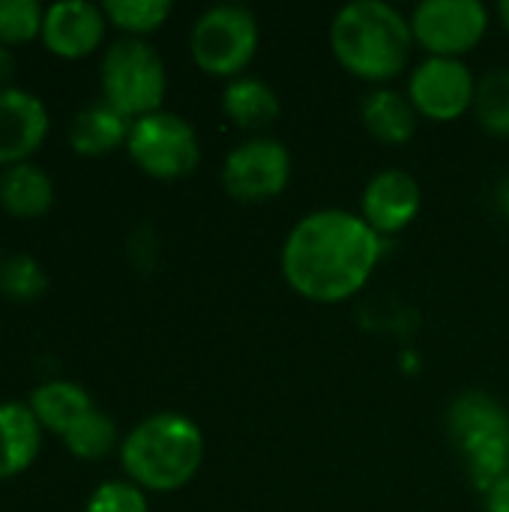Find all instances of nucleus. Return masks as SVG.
I'll return each mask as SVG.
<instances>
[{
	"instance_id": "obj_1",
	"label": "nucleus",
	"mask_w": 509,
	"mask_h": 512,
	"mask_svg": "<svg viewBox=\"0 0 509 512\" xmlns=\"http://www.w3.org/2000/svg\"><path fill=\"white\" fill-rule=\"evenodd\" d=\"M384 240L348 210H315L303 216L282 246V276L312 303H342L375 273Z\"/></svg>"
},
{
	"instance_id": "obj_2",
	"label": "nucleus",
	"mask_w": 509,
	"mask_h": 512,
	"mask_svg": "<svg viewBox=\"0 0 509 512\" xmlns=\"http://www.w3.org/2000/svg\"><path fill=\"white\" fill-rule=\"evenodd\" d=\"M411 45V21L384 0H354L330 24V48L339 66L372 84L405 72Z\"/></svg>"
},
{
	"instance_id": "obj_3",
	"label": "nucleus",
	"mask_w": 509,
	"mask_h": 512,
	"mask_svg": "<svg viewBox=\"0 0 509 512\" xmlns=\"http://www.w3.org/2000/svg\"><path fill=\"white\" fill-rule=\"evenodd\" d=\"M126 477L150 492H174L195 480L204 462V435L183 414H153L132 426L120 444Z\"/></svg>"
},
{
	"instance_id": "obj_4",
	"label": "nucleus",
	"mask_w": 509,
	"mask_h": 512,
	"mask_svg": "<svg viewBox=\"0 0 509 512\" xmlns=\"http://www.w3.org/2000/svg\"><path fill=\"white\" fill-rule=\"evenodd\" d=\"M450 438L459 447L474 489L483 495L509 474V414L486 393H465L447 414Z\"/></svg>"
},
{
	"instance_id": "obj_5",
	"label": "nucleus",
	"mask_w": 509,
	"mask_h": 512,
	"mask_svg": "<svg viewBox=\"0 0 509 512\" xmlns=\"http://www.w3.org/2000/svg\"><path fill=\"white\" fill-rule=\"evenodd\" d=\"M102 99L111 102L129 120L162 111L168 75L159 51L141 36H123L111 42L99 66Z\"/></svg>"
},
{
	"instance_id": "obj_6",
	"label": "nucleus",
	"mask_w": 509,
	"mask_h": 512,
	"mask_svg": "<svg viewBox=\"0 0 509 512\" xmlns=\"http://www.w3.org/2000/svg\"><path fill=\"white\" fill-rule=\"evenodd\" d=\"M192 60L216 78H240L258 48V21L246 6L219 3L198 15L189 36Z\"/></svg>"
},
{
	"instance_id": "obj_7",
	"label": "nucleus",
	"mask_w": 509,
	"mask_h": 512,
	"mask_svg": "<svg viewBox=\"0 0 509 512\" xmlns=\"http://www.w3.org/2000/svg\"><path fill=\"white\" fill-rule=\"evenodd\" d=\"M126 150L132 162L156 180H180L192 174L201 159L198 132L171 111H153L132 120Z\"/></svg>"
},
{
	"instance_id": "obj_8",
	"label": "nucleus",
	"mask_w": 509,
	"mask_h": 512,
	"mask_svg": "<svg viewBox=\"0 0 509 512\" xmlns=\"http://www.w3.org/2000/svg\"><path fill=\"white\" fill-rule=\"evenodd\" d=\"M489 12L480 0H426L411 15V33L432 57L459 60L486 36Z\"/></svg>"
},
{
	"instance_id": "obj_9",
	"label": "nucleus",
	"mask_w": 509,
	"mask_h": 512,
	"mask_svg": "<svg viewBox=\"0 0 509 512\" xmlns=\"http://www.w3.org/2000/svg\"><path fill=\"white\" fill-rule=\"evenodd\" d=\"M291 180V153L276 138H252L234 147L222 165V186L234 201L261 204L279 198Z\"/></svg>"
},
{
	"instance_id": "obj_10",
	"label": "nucleus",
	"mask_w": 509,
	"mask_h": 512,
	"mask_svg": "<svg viewBox=\"0 0 509 512\" xmlns=\"http://www.w3.org/2000/svg\"><path fill=\"white\" fill-rule=\"evenodd\" d=\"M477 81L462 60L453 57H429L423 60L408 81V99L417 117H429L438 123L459 120L474 108Z\"/></svg>"
},
{
	"instance_id": "obj_11",
	"label": "nucleus",
	"mask_w": 509,
	"mask_h": 512,
	"mask_svg": "<svg viewBox=\"0 0 509 512\" xmlns=\"http://www.w3.org/2000/svg\"><path fill=\"white\" fill-rule=\"evenodd\" d=\"M420 204V183L408 171H381L363 189L360 216L378 237H390L405 231L417 219Z\"/></svg>"
},
{
	"instance_id": "obj_12",
	"label": "nucleus",
	"mask_w": 509,
	"mask_h": 512,
	"mask_svg": "<svg viewBox=\"0 0 509 512\" xmlns=\"http://www.w3.org/2000/svg\"><path fill=\"white\" fill-rule=\"evenodd\" d=\"M105 12L87 0H57L45 6L42 42L60 57H84L99 48L105 36Z\"/></svg>"
},
{
	"instance_id": "obj_13",
	"label": "nucleus",
	"mask_w": 509,
	"mask_h": 512,
	"mask_svg": "<svg viewBox=\"0 0 509 512\" xmlns=\"http://www.w3.org/2000/svg\"><path fill=\"white\" fill-rule=\"evenodd\" d=\"M48 132L45 102L24 87L0 90V165L27 162Z\"/></svg>"
},
{
	"instance_id": "obj_14",
	"label": "nucleus",
	"mask_w": 509,
	"mask_h": 512,
	"mask_svg": "<svg viewBox=\"0 0 509 512\" xmlns=\"http://www.w3.org/2000/svg\"><path fill=\"white\" fill-rule=\"evenodd\" d=\"M129 129H132V120L126 114H120L111 102L96 99L75 111L69 123V144L75 153L102 156L126 144Z\"/></svg>"
},
{
	"instance_id": "obj_15",
	"label": "nucleus",
	"mask_w": 509,
	"mask_h": 512,
	"mask_svg": "<svg viewBox=\"0 0 509 512\" xmlns=\"http://www.w3.org/2000/svg\"><path fill=\"white\" fill-rule=\"evenodd\" d=\"M42 426L27 402H0V480L21 474L39 453Z\"/></svg>"
},
{
	"instance_id": "obj_16",
	"label": "nucleus",
	"mask_w": 509,
	"mask_h": 512,
	"mask_svg": "<svg viewBox=\"0 0 509 512\" xmlns=\"http://www.w3.org/2000/svg\"><path fill=\"white\" fill-rule=\"evenodd\" d=\"M54 201V183L45 168L33 162H15L0 171V207L9 216H42Z\"/></svg>"
},
{
	"instance_id": "obj_17",
	"label": "nucleus",
	"mask_w": 509,
	"mask_h": 512,
	"mask_svg": "<svg viewBox=\"0 0 509 512\" xmlns=\"http://www.w3.org/2000/svg\"><path fill=\"white\" fill-rule=\"evenodd\" d=\"M222 111L237 129L261 132L270 123H276L282 108H279V96L270 84H264L261 78L240 75V78L228 81V87L222 93Z\"/></svg>"
},
{
	"instance_id": "obj_18",
	"label": "nucleus",
	"mask_w": 509,
	"mask_h": 512,
	"mask_svg": "<svg viewBox=\"0 0 509 512\" xmlns=\"http://www.w3.org/2000/svg\"><path fill=\"white\" fill-rule=\"evenodd\" d=\"M27 405H30V411L36 414L39 426H42V429H51V432H57V435H63L75 420H81L87 411L96 408L93 399H90V393H87L81 384L63 381V378L45 381V384L33 387Z\"/></svg>"
},
{
	"instance_id": "obj_19",
	"label": "nucleus",
	"mask_w": 509,
	"mask_h": 512,
	"mask_svg": "<svg viewBox=\"0 0 509 512\" xmlns=\"http://www.w3.org/2000/svg\"><path fill=\"white\" fill-rule=\"evenodd\" d=\"M360 114H363V126L369 129V135L378 138L381 144L399 147V144H408L417 132V111L411 99L396 90L369 93Z\"/></svg>"
},
{
	"instance_id": "obj_20",
	"label": "nucleus",
	"mask_w": 509,
	"mask_h": 512,
	"mask_svg": "<svg viewBox=\"0 0 509 512\" xmlns=\"http://www.w3.org/2000/svg\"><path fill=\"white\" fill-rule=\"evenodd\" d=\"M474 114L486 132L509 138V69H492L477 81Z\"/></svg>"
},
{
	"instance_id": "obj_21",
	"label": "nucleus",
	"mask_w": 509,
	"mask_h": 512,
	"mask_svg": "<svg viewBox=\"0 0 509 512\" xmlns=\"http://www.w3.org/2000/svg\"><path fill=\"white\" fill-rule=\"evenodd\" d=\"M63 444L78 459H102L117 444V426L108 414L99 408L87 411L81 420H75L63 435Z\"/></svg>"
},
{
	"instance_id": "obj_22",
	"label": "nucleus",
	"mask_w": 509,
	"mask_h": 512,
	"mask_svg": "<svg viewBox=\"0 0 509 512\" xmlns=\"http://www.w3.org/2000/svg\"><path fill=\"white\" fill-rule=\"evenodd\" d=\"M171 0H105L102 12L105 18L126 30L129 36H144L153 33L165 24V18L171 15Z\"/></svg>"
},
{
	"instance_id": "obj_23",
	"label": "nucleus",
	"mask_w": 509,
	"mask_h": 512,
	"mask_svg": "<svg viewBox=\"0 0 509 512\" xmlns=\"http://www.w3.org/2000/svg\"><path fill=\"white\" fill-rule=\"evenodd\" d=\"M48 288V276L45 267L27 255V252H15L6 255L0 261V291L12 300H33Z\"/></svg>"
},
{
	"instance_id": "obj_24",
	"label": "nucleus",
	"mask_w": 509,
	"mask_h": 512,
	"mask_svg": "<svg viewBox=\"0 0 509 512\" xmlns=\"http://www.w3.org/2000/svg\"><path fill=\"white\" fill-rule=\"evenodd\" d=\"M45 6L36 0H0V42H27L42 33Z\"/></svg>"
},
{
	"instance_id": "obj_25",
	"label": "nucleus",
	"mask_w": 509,
	"mask_h": 512,
	"mask_svg": "<svg viewBox=\"0 0 509 512\" xmlns=\"http://www.w3.org/2000/svg\"><path fill=\"white\" fill-rule=\"evenodd\" d=\"M84 512H150L147 495L132 480H108L93 489Z\"/></svg>"
},
{
	"instance_id": "obj_26",
	"label": "nucleus",
	"mask_w": 509,
	"mask_h": 512,
	"mask_svg": "<svg viewBox=\"0 0 509 512\" xmlns=\"http://www.w3.org/2000/svg\"><path fill=\"white\" fill-rule=\"evenodd\" d=\"M486 512H509V474L486 492Z\"/></svg>"
},
{
	"instance_id": "obj_27",
	"label": "nucleus",
	"mask_w": 509,
	"mask_h": 512,
	"mask_svg": "<svg viewBox=\"0 0 509 512\" xmlns=\"http://www.w3.org/2000/svg\"><path fill=\"white\" fill-rule=\"evenodd\" d=\"M12 72H15V57H12V51L0 42V90L12 87V84H9Z\"/></svg>"
},
{
	"instance_id": "obj_28",
	"label": "nucleus",
	"mask_w": 509,
	"mask_h": 512,
	"mask_svg": "<svg viewBox=\"0 0 509 512\" xmlns=\"http://www.w3.org/2000/svg\"><path fill=\"white\" fill-rule=\"evenodd\" d=\"M498 18H501L504 30H509V0H501V3H498Z\"/></svg>"
},
{
	"instance_id": "obj_29",
	"label": "nucleus",
	"mask_w": 509,
	"mask_h": 512,
	"mask_svg": "<svg viewBox=\"0 0 509 512\" xmlns=\"http://www.w3.org/2000/svg\"><path fill=\"white\" fill-rule=\"evenodd\" d=\"M504 207H507V216H509V186H507V192H504Z\"/></svg>"
}]
</instances>
